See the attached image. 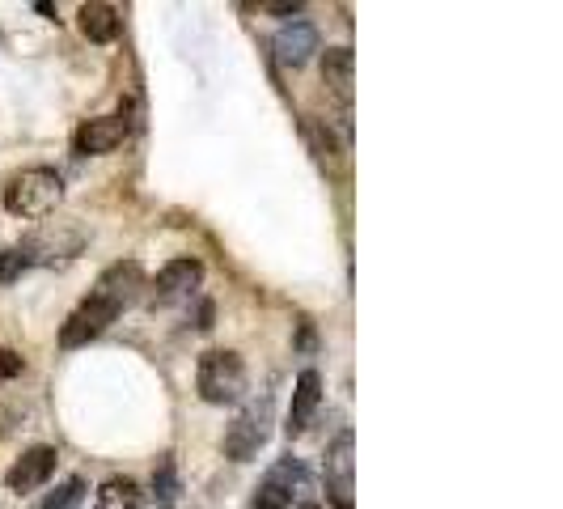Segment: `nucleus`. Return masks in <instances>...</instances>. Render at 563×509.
<instances>
[{
	"label": "nucleus",
	"mask_w": 563,
	"mask_h": 509,
	"mask_svg": "<svg viewBox=\"0 0 563 509\" xmlns=\"http://www.w3.org/2000/svg\"><path fill=\"white\" fill-rule=\"evenodd\" d=\"M322 408V373L318 370H301L293 386V403H288V416H284V433L301 437L309 429V421L318 416Z\"/></svg>",
	"instance_id": "nucleus-12"
},
{
	"label": "nucleus",
	"mask_w": 563,
	"mask_h": 509,
	"mask_svg": "<svg viewBox=\"0 0 563 509\" xmlns=\"http://www.w3.org/2000/svg\"><path fill=\"white\" fill-rule=\"evenodd\" d=\"M306 484V472H301V463L288 454L263 475V484L255 488V509H293L297 493Z\"/></svg>",
	"instance_id": "nucleus-10"
},
{
	"label": "nucleus",
	"mask_w": 563,
	"mask_h": 509,
	"mask_svg": "<svg viewBox=\"0 0 563 509\" xmlns=\"http://www.w3.org/2000/svg\"><path fill=\"white\" fill-rule=\"evenodd\" d=\"M76 25H81V35H85L89 43H115L123 22H119V9H115V5L89 0V5H81V13H76Z\"/></svg>",
	"instance_id": "nucleus-14"
},
{
	"label": "nucleus",
	"mask_w": 563,
	"mask_h": 509,
	"mask_svg": "<svg viewBox=\"0 0 563 509\" xmlns=\"http://www.w3.org/2000/svg\"><path fill=\"white\" fill-rule=\"evenodd\" d=\"M301 137H306V145H309V153H314V162L322 166L327 174H339L343 170V145L335 140V132L327 127V119H306L301 124Z\"/></svg>",
	"instance_id": "nucleus-13"
},
{
	"label": "nucleus",
	"mask_w": 563,
	"mask_h": 509,
	"mask_svg": "<svg viewBox=\"0 0 563 509\" xmlns=\"http://www.w3.org/2000/svg\"><path fill=\"white\" fill-rule=\"evenodd\" d=\"M271 47H276V60H280L284 68H306V64L314 60V51H322L318 25L293 17L288 25H280V35H276Z\"/></svg>",
	"instance_id": "nucleus-11"
},
{
	"label": "nucleus",
	"mask_w": 563,
	"mask_h": 509,
	"mask_svg": "<svg viewBox=\"0 0 563 509\" xmlns=\"http://www.w3.org/2000/svg\"><path fill=\"white\" fill-rule=\"evenodd\" d=\"M153 493H157V505L161 509H174V501H178V463H174V454H161L157 459V472H153Z\"/></svg>",
	"instance_id": "nucleus-16"
},
{
	"label": "nucleus",
	"mask_w": 563,
	"mask_h": 509,
	"mask_svg": "<svg viewBox=\"0 0 563 509\" xmlns=\"http://www.w3.org/2000/svg\"><path fill=\"white\" fill-rule=\"evenodd\" d=\"M25 373V357L13 348H0V378H22Z\"/></svg>",
	"instance_id": "nucleus-19"
},
{
	"label": "nucleus",
	"mask_w": 563,
	"mask_h": 509,
	"mask_svg": "<svg viewBox=\"0 0 563 509\" xmlns=\"http://www.w3.org/2000/svg\"><path fill=\"white\" fill-rule=\"evenodd\" d=\"M196 386H199V399L212 403V408L242 403L246 386H250V373H246L242 352H233V348H208V352L199 357Z\"/></svg>",
	"instance_id": "nucleus-3"
},
{
	"label": "nucleus",
	"mask_w": 563,
	"mask_h": 509,
	"mask_svg": "<svg viewBox=\"0 0 563 509\" xmlns=\"http://www.w3.org/2000/svg\"><path fill=\"white\" fill-rule=\"evenodd\" d=\"M30 268V247H13L0 255V285H13L17 276Z\"/></svg>",
	"instance_id": "nucleus-18"
},
{
	"label": "nucleus",
	"mask_w": 563,
	"mask_h": 509,
	"mask_svg": "<svg viewBox=\"0 0 563 509\" xmlns=\"http://www.w3.org/2000/svg\"><path fill=\"white\" fill-rule=\"evenodd\" d=\"M267 13H276V17H288V13H301V5H288V0H284V5H267Z\"/></svg>",
	"instance_id": "nucleus-20"
},
{
	"label": "nucleus",
	"mask_w": 563,
	"mask_h": 509,
	"mask_svg": "<svg viewBox=\"0 0 563 509\" xmlns=\"http://www.w3.org/2000/svg\"><path fill=\"white\" fill-rule=\"evenodd\" d=\"M322 86L339 102V119L343 132H347V119H352V89H356V56L352 47H327L322 51Z\"/></svg>",
	"instance_id": "nucleus-8"
},
{
	"label": "nucleus",
	"mask_w": 563,
	"mask_h": 509,
	"mask_svg": "<svg viewBox=\"0 0 563 509\" xmlns=\"http://www.w3.org/2000/svg\"><path fill=\"white\" fill-rule=\"evenodd\" d=\"M85 493H89V484L81 480V475H73V480H64L55 493H47V501L38 509H76L81 501H85Z\"/></svg>",
	"instance_id": "nucleus-17"
},
{
	"label": "nucleus",
	"mask_w": 563,
	"mask_h": 509,
	"mask_svg": "<svg viewBox=\"0 0 563 509\" xmlns=\"http://www.w3.org/2000/svg\"><path fill=\"white\" fill-rule=\"evenodd\" d=\"M60 199H64V178L51 170V166H25V170L13 174L9 183H5V191H0L5 212L22 217V221L47 217Z\"/></svg>",
	"instance_id": "nucleus-2"
},
{
	"label": "nucleus",
	"mask_w": 563,
	"mask_h": 509,
	"mask_svg": "<svg viewBox=\"0 0 563 509\" xmlns=\"http://www.w3.org/2000/svg\"><path fill=\"white\" fill-rule=\"evenodd\" d=\"M140 484L132 475H111L102 480V488L94 493V509H140Z\"/></svg>",
	"instance_id": "nucleus-15"
},
{
	"label": "nucleus",
	"mask_w": 563,
	"mask_h": 509,
	"mask_svg": "<svg viewBox=\"0 0 563 509\" xmlns=\"http://www.w3.org/2000/svg\"><path fill=\"white\" fill-rule=\"evenodd\" d=\"M271 437V395L255 399L237 412V421L225 429V459L233 463H250L258 459V450L267 446Z\"/></svg>",
	"instance_id": "nucleus-4"
},
{
	"label": "nucleus",
	"mask_w": 563,
	"mask_h": 509,
	"mask_svg": "<svg viewBox=\"0 0 563 509\" xmlns=\"http://www.w3.org/2000/svg\"><path fill=\"white\" fill-rule=\"evenodd\" d=\"M322 480H327V501L335 509H356V433L339 429L322 459Z\"/></svg>",
	"instance_id": "nucleus-5"
},
{
	"label": "nucleus",
	"mask_w": 563,
	"mask_h": 509,
	"mask_svg": "<svg viewBox=\"0 0 563 509\" xmlns=\"http://www.w3.org/2000/svg\"><path fill=\"white\" fill-rule=\"evenodd\" d=\"M132 137V119L127 111H115V115H94L85 124L73 132V149L81 158H106L123 145V140Z\"/></svg>",
	"instance_id": "nucleus-6"
},
{
	"label": "nucleus",
	"mask_w": 563,
	"mask_h": 509,
	"mask_svg": "<svg viewBox=\"0 0 563 509\" xmlns=\"http://www.w3.org/2000/svg\"><path fill=\"white\" fill-rule=\"evenodd\" d=\"M297 509H318V505H314V501H306V505H297Z\"/></svg>",
	"instance_id": "nucleus-21"
},
{
	"label": "nucleus",
	"mask_w": 563,
	"mask_h": 509,
	"mask_svg": "<svg viewBox=\"0 0 563 509\" xmlns=\"http://www.w3.org/2000/svg\"><path fill=\"white\" fill-rule=\"evenodd\" d=\"M199 280H204V263L191 260V255H178V260H170L157 272V280H153V289H148V298H153V306H174V301L191 298V293L199 289Z\"/></svg>",
	"instance_id": "nucleus-7"
},
{
	"label": "nucleus",
	"mask_w": 563,
	"mask_h": 509,
	"mask_svg": "<svg viewBox=\"0 0 563 509\" xmlns=\"http://www.w3.org/2000/svg\"><path fill=\"white\" fill-rule=\"evenodd\" d=\"M145 289V276H140V263L136 260H123L111 263L106 272L98 276V285L89 289V298L76 306L60 327V348H85L89 340H98L106 327L119 319Z\"/></svg>",
	"instance_id": "nucleus-1"
},
{
	"label": "nucleus",
	"mask_w": 563,
	"mask_h": 509,
	"mask_svg": "<svg viewBox=\"0 0 563 509\" xmlns=\"http://www.w3.org/2000/svg\"><path fill=\"white\" fill-rule=\"evenodd\" d=\"M55 463H60V450H55V446L22 450V459L5 472V488H9V493H17V497H22V493H38V488L55 475Z\"/></svg>",
	"instance_id": "nucleus-9"
}]
</instances>
